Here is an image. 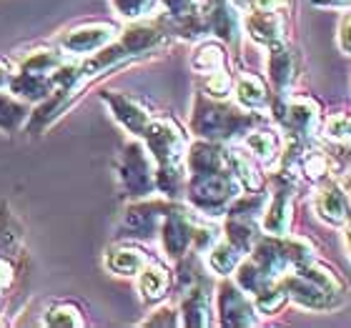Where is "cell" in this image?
I'll return each mask as SVG.
<instances>
[{
    "mask_svg": "<svg viewBox=\"0 0 351 328\" xmlns=\"http://www.w3.org/2000/svg\"><path fill=\"white\" fill-rule=\"evenodd\" d=\"M143 326H181V318L173 306H161L154 316H148Z\"/></svg>",
    "mask_w": 351,
    "mask_h": 328,
    "instance_id": "cell-37",
    "label": "cell"
},
{
    "mask_svg": "<svg viewBox=\"0 0 351 328\" xmlns=\"http://www.w3.org/2000/svg\"><path fill=\"white\" fill-rule=\"evenodd\" d=\"M278 283L284 286L289 301L306 311H316V314L334 311L349 296V286L344 278L316 258L299 263L296 268L278 278Z\"/></svg>",
    "mask_w": 351,
    "mask_h": 328,
    "instance_id": "cell-1",
    "label": "cell"
},
{
    "mask_svg": "<svg viewBox=\"0 0 351 328\" xmlns=\"http://www.w3.org/2000/svg\"><path fill=\"white\" fill-rule=\"evenodd\" d=\"M234 93L239 105L243 110H254V113H258L263 108H271V101H274V93L269 90L266 81L256 73L239 75L234 81Z\"/></svg>",
    "mask_w": 351,
    "mask_h": 328,
    "instance_id": "cell-20",
    "label": "cell"
},
{
    "mask_svg": "<svg viewBox=\"0 0 351 328\" xmlns=\"http://www.w3.org/2000/svg\"><path fill=\"white\" fill-rule=\"evenodd\" d=\"M173 201H138L125 208L123 226L131 231L133 236L141 238H151V236L161 228L163 216L169 213Z\"/></svg>",
    "mask_w": 351,
    "mask_h": 328,
    "instance_id": "cell-16",
    "label": "cell"
},
{
    "mask_svg": "<svg viewBox=\"0 0 351 328\" xmlns=\"http://www.w3.org/2000/svg\"><path fill=\"white\" fill-rule=\"evenodd\" d=\"M15 281V268L13 263L8 261L5 255H0V291H5L8 286Z\"/></svg>",
    "mask_w": 351,
    "mask_h": 328,
    "instance_id": "cell-39",
    "label": "cell"
},
{
    "mask_svg": "<svg viewBox=\"0 0 351 328\" xmlns=\"http://www.w3.org/2000/svg\"><path fill=\"white\" fill-rule=\"evenodd\" d=\"M241 146L249 151V155L258 166H274V163L281 158V138H278L276 131L271 128H251L246 136H243Z\"/></svg>",
    "mask_w": 351,
    "mask_h": 328,
    "instance_id": "cell-21",
    "label": "cell"
},
{
    "mask_svg": "<svg viewBox=\"0 0 351 328\" xmlns=\"http://www.w3.org/2000/svg\"><path fill=\"white\" fill-rule=\"evenodd\" d=\"M21 241V223L15 220V216L8 211V205H0V253L13 248Z\"/></svg>",
    "mask_w": 351,
    "mask_h": 328,
    "instance_id": "cell-33",
    "label": "cell"
},
{
    "mask_svg": "<svg viewBox=\"0 0 351 328\" xmlns=\"http://www.w3.org/2000/svg\"><path fill=\"white\" fill-rule=\"evenodd\" d=\"M166 45V30L158 25H146V23H136L121 33L118 40H110L108 45H103L101 51L90 53V58L78 66V81L73 88V98L78 95L81 88H86L90 81H95L98 75L116 66H123L128 60L143 58L148 53L158 51Z\"/></svg>",
    "mask_w": 351,
    "mask_h": 328,
    "instance_id": "cell-2",
    "label": "cell"
},
{
    "mask_svg": "<svg viewBox=\"0 0 351 328\" xmlns=\"http://www.w3.org/2000/svg\"><path fill=\"white\" fill-rule=\"evenodd\" d=\"M284 5V0H249L251 10H278Z\"/></svg>",
    "mask_w": 351,
    "mask_h": 328,
    "instance_id": "cell-41",
    "label": "cell"
},
{
    "mask_svg": "<svg viewBox=\"0 0 351 328\" xmlns=\"http://www.w3.org/2000/svg\"><path fill=\"white\" fill-rule=\"evenodd\" d=\"M246 255L239 251L231 241H216L211 248H208V268L219 276H231L236 270V266L243 261Z\"/></svg>",
    "mask_w": 351,
    "mask_h": 328,
    "instance_id": "cell-27",
    "label": "cell"
},
{
    "mask_svg": "<svg viewBox=\"0 0 351 328\" xmlns=\"http://www.w3.org/2000/svg\"><path fill=\"white\" fill-rule=\"evenodd\" d=\"M249 258L256 263L271 281H278L284 273L296 268L299 263L314 258V248L308 246L306 241H301V238H291L289 234L286 236L263 234L258 236L254 248L249 251Z\"/></svg>",
    "mask_w": 351,
    "mask_h": 328,
    "instance_id": "cell-5",
    "label": "cell"
},
{
    "mask_svg": "<svg viewBox=\"0 0 351 328\" xmlns=\"http://www.w3.org/2000/svg\"><path fill=\"white\" fill-rule=\"evenodd\" d=\"M221 168H228L223 143L201 138L186 148V171L189 173H211V171H221Z\"/></svg>",
    "mask_w": 351,
    "mask_h": 328,
    "instance_id": "cell-18",
    "label": "cell"
},
{
    "mask_svg": "<svg viewBox=\"0 0 351 328\" xmlns=\"http://www.w3.org/2000/svg\"><path fill=\"white\" fill-rule=\"evenodd\" d=\"M258 123H261V116L254 110L234 108L219 98L196 93L193 113H191V131L196 133L198 138L228 143L234 138H243Z\"/></svg>",
    "mask_w": 351,
    "mask_h": 328,
    "instance_id": "cell-3",
    "label": "cell"
},
{
    "mask_svg": "<svg viewBox=\"0 0 351 328\" xmlns=\"http://www.w3.org/2000/svg\"><path fill=\"white\" fill-rule=\"evenodd\" d=\"M8 81H10V73H8V68L0 63V88H5Z\"/></svg>",
    "mask_w": 351,
    "mask_h": 328,
    "instance_id": "cell-43",
    "label": "cell"
},
{
    "mask_svg": "<svg viewBox=\"0 0 351 328\" xmlns=\"http://www.w3.org/2000/svg\"><path fill=\"white\" fill-rule=\"evenodd\" d=\"M45 326L51 328H75L83 326V316L73 303H56L45 311Z\"/></svg>",
    "mask_w": 351,
    "mask_h": 328,
    "instance_id": "cell-32",
    "label": "cell"
},
{
    "mask_svg": "<svg viewBox=\"0 0 351 328\" xmlns=\"http://www.w3.org/2000/svg\"><path fill=\"white\" fill-rule=\"evenodd\" d=\"M181 326L186 328H206L211 326V296H208V286L206 281H196L186 288V296L181 301V311H178Z\"/></svg>",
    "mask_w": 351,
    "mask_h": 328,
    "instance_id": "cell-17",
    "label": "cell"
},
{
    "mask_svg": "<svg viewBox=\"0 0 351 328\" xmlns=\"http://www.w3.org/2000/svg\"><path fill=\"white\" fill-rule=\"evenodd\" d=\"M191 68L201 75L216 73V71H226V48L221 40H206L196 48L193 58H191Z\"/></svg>",
    "mask_w": 351,
    "mask_h": 328,
    "instance_id": "cell-26",
    "label": "cell"
},
{
    "mask_svg": "<svg viewBox=\"0 0 351 328\" xmlns=\"http://www.w3.org/2000/svg\"><path fill=\"white\" fill-rule=\"evenodd\" d=\"M171 288V270L158 261H148L138 273V291L143 301L156 303V301L166 299Z\"/></svg>",
    "mask_w": 351,
    "mask_h": 328,
    "instance_id": "cell-22",
    "label": "cell"
},
{
    "mask_svg": "<svg viewBox=\"0 0 351 328\" xmlns=\"http://www.w3.org/2000/svg\"><path fill=\"white\" fill-rule=\"evenodd\" d=\"M226 241L234 243L243 255H249V251L254 248L258 234V220L251 218H236V216H226Z\"/></svg>",
    "mask_w": 351,
    "mask_h": 328,
    "instance_id": "cell-28",
    "label": "cell"
},
{
    "mask_svg": "<svg viewBox=\"0 0 351 328\" xmlns=\"http://www.w3.org/2000/svg\"><path fill=\"white\" fill-rule=\"evenodd\" d=\"M206 33L219 38L223 45H239L241 40V15L234 0H206L201 5Z\"/></svg>",
    "mask_w": 351,
    "mask_h": 328,
    "instance_id": "cell-11",
    "label": "cell"
},
{
    "mask_svg": "<svg viewBox=\"0 0 351 328\" xmlns=\"http://www.w3.org/2000/svg\"><path fill=\"white\" fill-rule=\"evenodd\" d=\"M241 183L231 173V168H221L211 173H189L186 178V198L201 216H226L228 205L241 196Z\"/></svg>",
    "mask_w": 351,
    "mask_h": 328,
    "instance_id": "cell-4",
    "label": "cell"
},
{
    "mask_svg": "<svg viewBox=\"0 0 351 328\" xmlns=\"http://www.w3.org/2000/svg\"><path fill=\"white\" fill-rule=\"evenodd\" d=\"M271 110L289 140H299V143L314 140L322 128V105L311 95H274Z\"/></svg>",
    "mask_w": 351,
    "mask_h": 328,
    "instance_id": "cell-6",
    "label": "cell"
},
{
    "mask_svg": "<svg viewBox=\"0 0 351 328\" xmlns=\"http://www.w3.org/2000/svg\"><path fill=\"white\" fill-rule=\"evenodd\" d=\"M60 68V55L53 51H33L25 58H21V71L25 73H38V75H53Z\"/></svg>",
    "mask_w": 351,
    "mask_h": 328,
    "instance_id": "cell-29",
    "label": "cell"
},
{
    "mask_svg": "<svg viewBox=\"0 0 351 328\" xmlns=\"http://www.w3.org/2000/svg\"><path fill=\"white\" fill-rule=\"evenodd\" d=\"M226 158L231 173L239 178L243 190H263V175L258 173V163L251 158L246 148H226Z\"/></svg>",
    "mask_w": 351,
    "mask_h": 328,
    "instance_id": "cell-24",
    "label": "cell"
},
{
    "mask_svg": "<svg viewBox=\"0 0 351 328\" xmlns=\"http://www.w3.org/2000/svg\"><path fill=\"white\" fill-rule=\"evenodd\" d=\"M163 10H166V21L173 18H183L198 10V0H161Z\"/></svg>",
    "mask_w": 351,
    "mask_h": 328,
    "instance_id": "cell-36",
    "label": "cell"
},
{
    "mask_svg": "<svg viewBox=\"0 0 351 328\" xmlns=\"http://www.w3.org/2000/svg\"><path fill=\"white\" fill-rule=\"evenodd\" d=\"M204 88H206V95H211V98H219V101H223V98H228V93H234V78H231V73L226 71H216V73H208L204 75Z\"/></svg>",
    "mask_w": 351,
    "mask_h": 328,
    "instance_id": "cell-34",
    "label": "cell"
},
{
    "mask_svg": "<svg viewBox=\"0 0 351 328\" xmlns=\"http://www.w3.org/2000/svg\"><path fill=\"white\" fill-rule=\"evenodd\" d=\"M10 90L15 95H23L28 101H45L56 93V83H53V75H38V73H25L21 71L18 75H13L8 81Z\"/></svg>",
    "mask_w": 351,
    "mask_h": 328,
    "instance_id": "cell-25",
    "label": "cell"
},
{
    "mask_svg": "<svg viewBox=\"0 0 351 328\" xmlns=\"http://www.w3.org/2000/svg\"><path fill=\"white\" fill-rule=\"evenodd\" d=\"M314 211L326 226L341 228L349 213V190L341 175H334L329 181L319 183L314 196Z\"/></svg>",
    "mask_w": 351,
    "mask_h": 328,
    "instance_id": "cell-12",
    "label": "cell"
},
{
    "mask_svg": "<svg viewBox=\"0 0 351 328\" xmlns=\"http://www.w3.org/2000/svg\"><path fill=\"white\" fill-rule=\"evenodd\" d=\"M113 38H116V28L110 23H88V25L71 28L60 38V51L73 53V55H90L101 51L103 45H108Z\"/></svg>",
    "mask_w": 351,
    "mask_h": 328,
    "instance_id": "cell-14",
    "label": "cell"
},
{
    "mask_svg": "<svg viewBox=\"0 0 351 328\" xmlns=\"http://www.w3.org/2000/svg\"><path fill=\"white\" fill-rule=\"evenodd\" d=\"M113 8H116L118 13L128 18V21H138L143 15H148L158 5V0H110Z\"/></svg>",
    "mask_w": 351,
    "mask_h": 328,
    "instance_id": "cell-35",
    "label": "cell"
},
{
    "mask_svg": "<svg viewBox=\"0 0 351 328\" xmlns=\"http://www.w3.org/2000/svg\"><path fill=\"white\" fill-rule=\"evenodd\" d=\"M344 183H346V190H349V213H346V241H349V251H351V173L344 178Z\"/></svg>",
    "mask_w": 351,
    "mask_h": 328,
    "instance_id": "cell-42",
    "label": "cell"
},
{
    "mask_svg": "<svg viewBox=\"0 0 351 328\" xmlns=\"http://www.w3.org/2000/svg\"><path fill=\"white\" fill-rule=\"evenodd\" d=\"M25 116H28V108L18 98L0 93V131L13 133L25 121Z\"/></svg>",
    "mask_w": 351,
    "mask_h": 328,
    "instance_id": "cell-31",
    "label": "cell"
},
{
    "mask_svg": "<svg viewBox=\"0 0 351 328\" xmlns=\"http://www.w3.org/2000/svg\"><path fill=\"white\" fill-rule=\"evenodd\" d=\"M101 98L108 103V108H110V113H113V118L123 125L125 131L133 133V136H138V138H143V133H146L148 123L154 121L151 110H148L143 103L136 101V98H131V95L118 93V90H103Z\"/></svg>",
    "mask_w": 351,
    "mask_h": 328,
    "instance_id": "cell-13",
    "label": "cell"
},
{
    "mask_svg": "<svg viewBox=\"0 0 351 328\" xmlns=\"http://www.w3.org/2000/svg\"><path fill=\"white\" fill-rule=\"evenodd\" d=\"M319 131L329 140L337 143H351V110H337L322 118V128Z\"/></svg>",
    "mask_w": 351,
    "mask_h": 328,
    "instance_id": "cell-30",
    "label": "cell"
},
{
    "mask_svg": "<svg viewBox=\"0 0 351 328\" xmlns=\"http://www.w3.org/2000/svg\"><path fill=\"white\" fill-rule=\"evenodd\" d=\"M243 25H246V33L261 45L284 40V15L278 10H251L243 18Z\"/></svg>",
    "mask_w": 351,
    "mask_h": 328,
    "instance_id": "cell-19",
    "label": "cell"
},
{
    "mask_svg": "<svg viewBox=\"0 0 351 328\" xmlns=\"http://www.w3.org/2000/svg\"><path fill=\"white\" fill-rule=\"evenodd\" d=\"M118 181L133 198H146L156 190V163L148 148L133 140L118 155Z\"/></svg>",
    "mask_w": 351,
    "mask_h": 328,
    "instance_id": "cell-7",
    "label": "cell"
},
{
    "mask_svg": "<svg viewBox=\"0 0 351 328\" xmlns=\"http://www.w3.org/2000/svg\"><path fill=\"white\" fill-rule=\"evenodd\" d=\"M311 5L322 10H351V0H311Z\"/></svg>",
    "mask_w": 351,
    "mask_h": 328,
    "instance_id": "cell-40",
    "label": "cell"
},
{
    "mask_svg": "<svg viewBox=\"0 0 351 328\" xmlns=\"http://www.w3.org/2000/svg\"><path fill=\"white\" fill-rule=\"evenodd\" d=\"M216 293H219V296H216V303H219L221 326L223 328L258 326V311L241 286L234 283V281H223Z\"/></svg>",
    "mask_w": 351,
    "mask_h": 328,
    "instance_id": "cell-10",
    "label": "cell"
},
{
    "mask_svg": "<svg viewBox=\"0 0 351 328\" xmlns=\"http://www.w3.org/2000/svg\"><path fill=\"white\" fill-rule=\"evenodd\" d=\"M293 190L296 181L276 173L274 193L266 201V208L261 213V231L269 236H286L291 231L293 220Z\"/></svg>",
    "mask_w": 351,
    "mask_h": 328,
    "instance_id": "cell-9",
    "label": "cell"
},
{
    "mask_svg": "<svg viewBox=\"0 0 351 328\" xmlns=\"http://www.w3.org/2000/svg\"><path fill=\"white\" fill-rule=\"evenodd\" d=\"M299 75V55L291 51L286 40L269 45V81L274 88V95H289L291 86Z\"/></svg>",
    "mask_w": 351,
    "mask_h": 328,
    "instance_id": "cell-15",
    "label": "cell"
},
{
    "mask_svg": "<svg viewBox=\"0 0 351 328\" xmlns=\"http://www.w3.org/2000/svg\"><path fill=\"white\" fill-rule=\"evenodd\" d=\"M148 263V253L138 246H113L106 253V268L118 276H138L141 268Z\"/></svg>",
    "mask_w": 351,
    "mask_h": 328,
    "instance_id": "cell-23",
    "label": "cell"
},
{
    "mask_svg": "<svg viewBox=\"0 0 351 328\" xmlns=\"http://www.w3.org/2000/svg\"><path fill=\"white\" fill-rule=\"evenodd\" d=\"M337 43L339 51L344 55H351V10H346L339 21V33H337Z\"/></svg>",
    "mask_w": 351,
    "mask_h": 328,
    "instance_id": "cell-38",
    "label": "cell"
},
{
    "mask_svg": "<svg viewBox=\"0 0 351 328\" xmlns=\"http://www.w3.org/2000/svg\"><path fill=\"white\" fill-rule=\"evenodd\" d=\"M196 226L198 218L189 208H183L178 203H171L169 213L161 220V246L163 253L169 255L171 261H178L181 255H186L193 248V238H196Z\"/></svg>",
    "mask_w": 351,
    "mask_h": 328,
    "instance_id": "cell-8",
    "label": "cell"
}]
</instances>
